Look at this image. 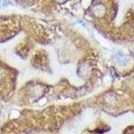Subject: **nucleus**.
Listing matches in <instances>:
<instances>
[{
    "instance_id": "f257e3e1",
    "label": "nucleus",
    "mask_w": 134,
    "mask_h": 134,
    "mask_svg": "<svg viewBox=\"0 0 134 134\" xmlns=\"http://www.w3.org/2000/svg\"><path fill=\"white\" fill-rule=\"evenodd\" d=\"M115 60L117 61V64L120 66H127L130 63V58L121 53L117 54L115 57Z\"/></svg>"
},
{
    "instance_id": "f03ea898",
    "label": "nucleus",
    "mask_w": 134,
    "mask_h": 134,
    "mask_svg": "<svg viewBox=\"0 0 134 134\" xmlns=\"http://www.w3.org/2000/svg\"><path fill=\"white\" fill-rule=\"evenodd\" d=\"M93 13L95 16L97 17H102L105 13V8L101 4L96 5L93 9Z\"/></svg>"
}]
</instances>
